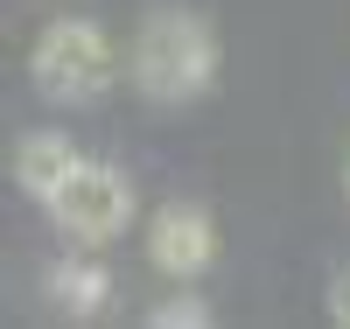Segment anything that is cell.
Here are the masks:
<instances>
[{"mask_svg":"<svg viewBox=\"0 0 350 329\" xmlns=\"http://www.w3.org/2000/svg\"><path fill=\"white\" fill-rule=\"evenodd\" d=\"M126 77H133V92L154 98V105L203 98L211 77H217V36H211V21L189 14V8H154L148 21L133 28Z\"/></svg>","mask_w":350,"mask_h":329,"instance_id":"obj_1","label":"cell"},{"mask_svg":"<svg viewBox=\"0 0 350 329\" xmlns=\"http://www.w3.org/2000/svg\"><path fill=\"white\" fill-rule=\"evenodd\" d=\"M28 77L49 105H92L120 77V49L98 21H49L28 49Z\"/></svg>","mask_w":350,"mask_h":329,"instance_id":"obj_2","label":"cell"},{"mask_svg":"<svg viewBox=\"0 0 350 329\" xmlns=\"http://www.w3.org/2000/svg\"><path fill=\"white\" fill-rule=\"evenodd\" d=\"M42 211L56 218V231L70 238V246H112V238L126 231V218H133V183L112 161H77V175L64 189H56Z\"/></svg>","mask_w":350,"mask_h":329,"instance_id":"obj_3","label":"cell"},{"mask_svg":"<svg viewBox=\"0 0 350 329\" xmlns=\"http://www.w3.org/2000/svg\"><path fill=\"white\" fill-rule=\"evenodd\" d=\"M217 259V224L203 203H161V211L148 218V266L161 280H196L203 266Z\"/></svg>","mask_w":350,"mask_h":329,"instance_id":"obj_4","label":"cell"},{"mask_svg":"<svg viewBox=\"0 0 350 329\" xmlns=\"http://www.w3.org/2000/svg\"><path fill=\"white\" fill-rule=\"evenodd\" d=\"M77 161H84V155H77L64 133H28V140L14 147V183L36 196V203H49V196L77 175Z\"/></svg>","mask_w":350,"mask_h":329,"instance_id":"obj_5","label":"cell"},{"mask_svg":"<svg viewBox=\"0 0 350 329\" xmlns=\"http://www.w3.org/2000/svg\"><path fill=\"white\" fill-rule=\"evenodd\" d=\"M105 294H112V274L98 259H56L49 266V302L64 315H77V322H92L105 308Z\"/></svg>","mask_w":350,"mask_h":329,"instance_id":"obj_6","label":"cell"},{"mask_svg":"<svg viewBox=\"0 0 350 329\" xmlns=\"http://www.w3.org/2000/svg\"><path fill=\"white\" fill-rule=\"evenodd\" d=\"M148 322H154V329H203V322H211V308H203V302H161Z\"/></svg>","mask_w":350,"mask_h":329,"instance_id":"obj_7","label":"cell"},{"mask_svg":"<svg viewBox=\"0 0 350 329\" xmlns=\"http://www.w3.org/2000/svg\"><path fill=\"white\" fill-rule=\"evenodd\" d=\"M329 322H336V329H350V266L329 280Z\"/></svg>","mask_w":350,"mask_h":329,"instance_id":"obj_8","label":"cell"},{"mask_svg":"<svg viewBox=\"0 0 350 329\" xmlns=\"http://www.w3.org/2000/svg\"><path fill=\"white\" fill-rule=\"evenodd\" d=\"M343 189H350V168H343Z\"/></svg>","mask_w":350,"mask_h":329,"instance_id":"obj_9","label":"cell"}]
</instances>
